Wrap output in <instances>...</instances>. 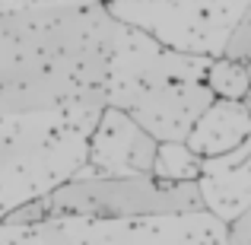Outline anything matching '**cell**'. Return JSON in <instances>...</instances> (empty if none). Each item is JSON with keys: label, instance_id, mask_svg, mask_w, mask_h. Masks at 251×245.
Instances as JSON below:
<instances>
[{"label": "cell", "instance_id": "obj_4", "mask_svg": "<svg viewBox=\"0 0 251 245\" xmlns=\"http://www.w3.org/2000/svg\"><path fill=\"white\" fill-rule=\"evenodd\" d=\"M76 245H226V223L213 214L147 217L115 223H61Z\"/></svg>", "mask_w": 251, "mask_h": 245}, {"label": "cell", "instance_id": "obj_10", "mask_svg": "<svg viewBox=\"0 0 251 245\" xmlns=\"http://www.w3.org/2000/svg\"><path fill=\"white\" fill-rule=\"evenodd\" d=\"M0 245H76L61 223H32V226H10L0 223Z\"/></svg>", "mask_w": 251, "mask_h": 245}, {"label": "cell", "instance_id": "obj_5", "mask_svg": "<svg viewBox=\"0 0 251 245\" xmlns=\"http://www.w3.org/2000/svg\"><path fill=\"white\" fill-rule=\"evenodd\" d=\"M156 147H159V140H153L127 111L108 105V109H102L99 121L92 124L89 140H86V165L92 169L89 175H153Z\"/></svg>", "mask_w": 251, "mask_h": 245}, {"label": "cell", "instance_id": "obj_9", "mask_svg": "<svg viewBox=\"0 0 251 245\" xmlns=\"http://www.w3.org/2000/svg\"><path fill=\"white\" fill-rule=\"evenodd\" d=\"M248 83H251L248 64L229 61V57L210 61L207 74H203V86L213 92V99H229V102H242L248 92Z\"/></svg>", "mask_w": 251, "mask_h": 245}, {"label": "cell", "instance_id": "obj_3", "mask_svg": "<svg viewBox=\"0 0 251 245\" xmlns=\"http://www.w3.org/2000/svg\"><path fill=\"white\" fill-rule=\"evenodd\" d=\"M175 57H166L159 67L140 74L134 83L121 86L115 109L127 111L153 140L172 143L188 140L191 128L203 115L213 92L203 86L210 61H191L188 67H169Z\"/></svg>", "mask_w": 251, "mask_h": 245}, {"label": "cell", "instance_id": "obj_6", "mask_svg": "<svg viewBox=\"0 0 251 245\" xmlns=\"http://www.w3.org/2000/svg\"><path fill=\"white\" fill-rule=\"evenodd\" d=\"M201 197L207 214L229 223L251 204V137L232 153L203 160L201 165Z\"/></svg>", "mask_w": 251, "mask_h": 245}, {"label": "cell", "instance_id": "obj_13", "mask_svg": "<svg viewBox=\"0 0 251 245\" xmlns=\"http://www.w3.org/2000/svg\"><path fill=\"white\" fill-rule=\"evenodd\" d=\"M248 74H251V61H248ZM242 105H245L248 115H251V83H248V92H245V99H242Z\"/></svg>", "mask_w": 251, "mask_h": 245}, {"label": "cell", "instance_id": "obj_8", "mask_svg": "<svg viewBox=\"0 0 251 245\" xmlns=\"http://www.w3.org/2000/svg\"><path fill=\"white\" fill-rule=\"evenodd\" d=\"M201 165L203 160L188 147L184 140H172L156 147V163H153V175L162 182H197L201 178Z\"/></svg>", "mask_w": 251, "mask_h": 245}, {"label": "cell", "instance_id": "obj_12", "mask_svg": "<svg viewBox=\"0 0 251 245\" xmlns=\"http://www.w3.org/2000/svg\"><path fill=\"white\" fill-rule=\"evenodd\" d=\"M226 245H251V204L226 223Z\"/></svg>", "mask_w": 251, "mask_h": 245}, {"label": "cell", "instance_id": "obj_2", "mask_svg": "<svg viewBox=\"0 0 251 245\" xmlns=\"http://www.w3.org/2000/svg\"><path fill=\"white\" fill-rule=\"evenodd\" d=\"M203 197L197 182H162L156 175L111 178V175H74L48 194L16 207L0 223L32 226V223H115L147 220V217L201 214Z\"/></svg>", "mask_w": 251, "mask_h": 245}, {"label": "cell", "instance_id": "obj_11", "mask_svg": "<svg viewBox=\"0 0 251 245\" xmlns=\"http://www.w3.org/2000/svg\"><path fill=\"white\" fill-rule=\"evenodd\" d=\"M223 57H229V61H242V64L251 61V3H248L245 16L239 19V26L232 29L229 42L223 45Z\"/></svg>", "mask_w": 251, "mask_h": 245}, {"label": "cell", "instance_id": "obj_7", "mask_svg": "<svg viewBox=\"0 0 251 245\" xmlns=\"http://www.w3.org/2000/svg\"><path fill=\"white\" fill-rule=\"evenodd\" d=\"M251 137V115L242 102H229V99H213L197 118V124L188 134V147L194 150L201 160H213V156L232 153Z\"/></svg>", "mask_w": 251, "mask_h": 245}, {"label": "cell", "instance_id": "obj_1", "mask_svg": "<svg viewBox=\"0 0 251 245\" xmlns=\"http://www.w3.org/2000/svg\"><path fill=\"white\" fill-rule=\"evenodd\" d=\"M121 29L96 0L0 6V118L108 96Z\"/></svg>", "mask_w": 251, "mask_h": 245}]
</instances>
